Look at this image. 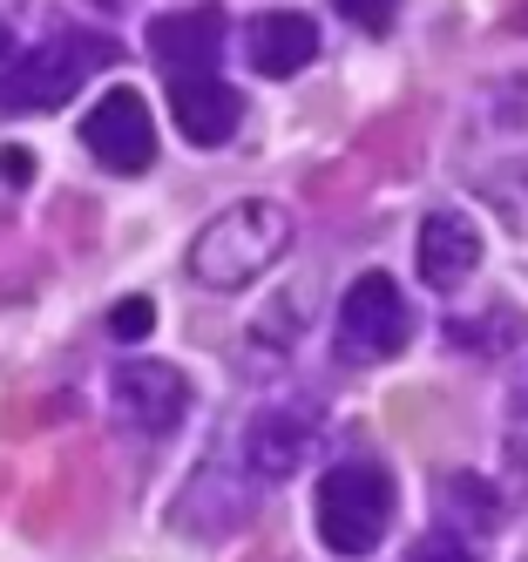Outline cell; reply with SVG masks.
I'll list each match as a JSON object with an SVG mask.
<instances>
[{"mask_svg":"<svg viewBox=\"0 0 528 562\" xmlns=\"http://www.w3.org/2000/svg\"><path fill=\"white\" fill-rule=\"evenodd\" d=\"M406 562H474V542L454 536V529H427L414 549H406Z\"/></svg>","mask_w":528,"mask_h":562,"instance_id":"cell-16","label":"cell"},{"mask_svg":"<svg viewBox=\"0 0 528 562\" xmlns=\"http://www.w3.org/2000/svg\"><path fill=\"white\" fill-rule=\"evenodd\" d=\"M115 61V42H96V34H48V42H34L8 75H0V109L8 115H41V109H61L89 75Z\"/></svg>","mask_w":528,"mask_h":562,"instance_id":"cell-3","label":"cell"},{"mask_svg":"<svg viewBox=\"0 0 528 562\" xmlns=\"http://www.w3.org/2000/svg\"><path fill=\"white\" fill-rule=\"evenodd\" d=\"M406 339H414V312H406V292L386 271H359L346 299H339V326H333V352L346 367H380L393 359Z\"/></svg>","mask_w":528,"mask_h":562,"instance_id":"cell-4","label":"cell"},{"mask_svg":"<svg viewBox=\"0 0 528 562\" xmlns=\"http://www.w3.org/2000/svg\"><path fill=\"white\" fill-rule=\"evenodd\" d=\"M333 8H339L359 34H386V27H393V14H400V0H333Z\"/></svg>","mask_w":528,"mask_h":562,"instance_id":"cell-17","label":"cell"},{"mask_svg":"<svg viewBox=\"0 0 528 562\" xmlns=\"http://www.w3.org/2000/svg\"><path fill=\"white\" fill-rule=\"evenodd\" d=\"M440 502H447V521H440V529H454V536H495V521H502V495L495 488H487V481L481 474H447L440 481Z\"/></svg>","mask_w":528,"mask_h":562,"instance_id":"cell-13","label":"cell"},{"mask_svg":"<svg viewBox=\"0 0 528 562\" xmlns=\"http://www.w3.org/2000/svg\"><path fill=\"white\" fill-rule=\"evenodd\" d=\"M170 115L183 143L196 149H224L244 123V95L224 82V75H170Z\"/></svg>","mask_w":528,"mask_h":562,"instance_id":"cell-11","label":"cell"},{"mask_svg":"<svg viewBox=\"0 0 528 562\" xmlns=\"http://www.w3.org/2000/svg\"><path fill=\"white\" fill-rule=\"evenodd\" d=\"M81 149L115 177H143L156 164V123L136 89H109L89 115H81Z\"/></svg>","mask_w":528,"mask_h":562,"instance_id":"cell-7","label":"cell"},{"mask_svg":"<svg viewBox=\"0 0 528 562\" xmlns=\"http://www.w3.org/2000/svg\"><path fill=\"white\" fill-rule=\"evenodd\" d=\"M244 515H251V474H231L217 461H203L190 474V488L177 495V508H170V529H183V536H231V529H244Z\"/></svg>","mask_w":528,"mask_h":562,"instance_id":"cell-9","label":"cell"},{"mask_svg":"<svg viewBox=\"0 0 528 562\" xmlns=\"http://www.w3.org/2000/svg\"><path fill=\"white\" fill-rule=\"evenodd\" d=\"M0 61H8V27H0Z\"/></svg>","mask_w":528,"mask_h":562,"instance_id":"cell-19","label":"cell"},{"mask_svg":"<svg viewBox=\"0 0 528 562\" xmlns=\"http://www.w3.org/2000/svg\"><path fill=\"white\" fill-rule=\"evenodd\" d=\"M292 251V211L271 196H244V204L217 211L190 245V278L211 292H244Z\"/></svg>","mask_w":528,"mask_h":562,"instance_id":"cell-1","label":"cell"},{"mask_svg":"<svg viewBox=\"0 0 528 562\" xmlns=\"http://www.w3.org/2000/svg\"><path fill=\"white\" fill-rule=\"evenodd\" d=\"M224 34H231L224 8H217V0H196V8H177V14L149 21V55L170 75H217Z\"/></svg>","mask_w":528,"mask_h":562,"instance_id":"cell-8","label":"cell"},{"mask_svg":"<svg viewBox=\"0 0 528 562\" xmlns=\"http://www.w3.org/2000/svg\"><path fill=\"white\" fill-rule=\"evenodd\" d=\"M109 407L130 434L170 440L190 420V380L170 359H130V367H115V380H109Z\"/></svg>","mask_w":528,"mask_h":562,"instance_id":"cell-6","label":"cell"},{"mask_svg":"<svg viewBox=\"0 0 528 562\" xmlns=\"http://www.w3.org/2000/svg\"><path fill=\"white\" fill-rule=\"evenodd\" d=\"M521 339V318L508 312V305H495V326H468V318H454V346H481V352H508Z\"/></svg>","mask_w":528,"mask_h":562,"instance_id":"cell-14","label":"cell"},{"mask_svg":"<svg viewBox=\"0 0 528 562\" xmlns=\"http://www.w3.org/2000/svg\"><path fill=\"white\" fill-rule=\"evenodd\" d=\"M244 55L265 82H284V75H305L318 61V21L312 14H292V8H271L244 27Z\"/></svg>","mask_w":528,"mask_h":562,"instance_id":"cell-12","label":"cell"},{"mask_svg":"<svg viewBox=\"0 0 528 562\" xmlns=\"http://www.w3.org/2000/svg\"><path fill=\"white\" fill-rule=\"evenodd\" d=\"M96 8H102V14H122V8H130V0H96Z\"/></svg>","mask_w":528,"mask_h":562,"instance_id":"cell-18","label":"cell"},{"mask_svg":"<svg viewBox=\"0 0 528 562\" xmlns=\"http://www.w3.org/2000/svg\"><path fill=\"white\" fill-rule=\"evenodd\" d=\"M414 265H420V278L434 292H461L468 278L481 271V231H474V217L468 211H454V204H440V211H427L420 217V237H414Z\"/></svg>","mask_w":528,"mask_h":562,"instance_id":"cell-10","label":"cell"},{"mask_svg":"<svg viewBox=\"0 0 528 562\" xmlns=\"http://www.w3.org/2000/svg\"><path fill=\"white\" fill-rule=\"evenodd\" d=\"M156 326V305L143 299V292H130V299H115V312H109V333L122 339V346H136L143 333Z\"/></svg>","mask_w":528,"mask_h":562,"instance_id":"cell-15","label":"cell"},{"mask_svg":"<svg viewBox=\"0 0 528 562\" xmlns=\"http://www.w3.org/2000/svg\"><path fill=\"white\" fill-rule=\"evenodd\" d=\"M393 515H400V488H393V474L380 461H339V468L318 474L312 529L339 562L373 555L386 542V529H393Z\"/></svg>","mask_w":528,"mask_h":562,"instance_id":"cell-2","label":"cell"},{"mask_svg":"<svg viewBox=\"0 0 528 562\" xmlns=\"http://www.w3.org/2000/svg\"><path fill=\"white\" fill-rule=\"evenodd\" d=\"M318 434H325V414L312 407V400H265V407L244 420V440H237V461H244V474L258 481H292L305 461H312V448H318Z\"/></svg>","mask_w":528,"mask_h":562,"instance_id":"cell-5","label":"cell"}]
</instances>
